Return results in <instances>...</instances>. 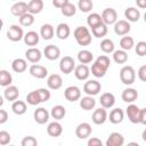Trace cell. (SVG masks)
<instances>
[{"instance_id": "cell-1", "label": "cell", "mask_w": 146, "mask_h": 146, "mask_svg": "<svg viewBox=\"0 0 146 146\" xmlns=\"http://www.w3.org/2000/svg\"><path fill=\"white\" fill-rule=\"evenodd\" d=\"M74 39L79 46H89L91 43V33L86 26H78L73 32Z\"/></svg>"}, {"instance_id": "cell-2", "label": "cell", "mask_w": 146, "mask_h": 146, "mask_svg": "<svg viewBox=\"0 0 146 146\" xmlns=\"http://www.w3.org/2000/svg\"><path fill=\"white\" fill-rule=\"evenodd\" d=\"M120 80L123 84L130 86L136 80V71L132 66L125 65L120 70Z\"/></svg>"}, {"instance_id": "cell-3", "label": "cell", "mask_w": 146, "mask_h": 146, "mask_svg": "<svg viewBox=\"0 0 146 146\" xmlns=\"http://www.w3.org/2000/svg\"><path fill=\"white\" fill-rule=\"evenodd\" d=\"M7 38H8V40H10L13 42L21 41L22 39H24L23 29L19 25H16V24L10 25L9 29H8V31H7Z\"/></svg>"}, {"instance_id": "cell-4", "label": "cell", "mask_w": 146, "mask_h": 146, "mask_svg": "<svg viewBox=\"0 0 146 146\" xmlns=\"http://www.w3.org/2000/svg\"><path fill=\"white\" fill-rule=\"evenodd\" d=\"M75 68V60L71 56H64L59 60V70L64 74H70Z\"/></svg>"}, {"instance_id": "cell-5", "label": "cell", "mask_w": 146, "mask_h": 146, "mask_svg": "<svg viewBox=\"0 0 146 146\" xmlns=\"http://www.w3.org/2000/svg\"><path fill=\"white\" fill-rule=\"evenodd\" d=\"M102 90V84L97 80H88L83 84V92L90 96H96Z\"/></svg>"}, {"instance_id": "cell-6", "label": "cell", "mask_w": 146, "mask_h": 146, "mask_svg": "<svg viewBox=\"0 0 146 146\" xmlns=\"http://www.w3.org/2000/svg\"><path fill=\"white\" fill-rule=\"evenodd\" d=\"M91 120L95 124L97 125H100V124H104L106 122V120H108V114H107V111L106 108L104 107H99V108H96L91 115Z\"/></svg>"}, {"instance_id": "cell-7", "label": "cell", "mask_w": 146, "mask_h": 146, "mask_svg": "<svg viewBox=\"0 0 146 146\" xmlns=\"http://www.w3.org/2000/svg\"><path fill=\"white\" fill-rule=\"evenodd\" d=\"M131 30V26H130V23L127 21V19H120V21H116L115 24H114V32L116 35H120V36H123V35H127Z\"/></svg>"}, {"instance_id": "cell-8", "label": "cell", "mask_w": 146, "mask_h": 146, "mask_svg": "<svg viewBox=\"0 0 146 146\" xmlns=\"http://www.w3.org/2000/svg\"><path fill=\"white\" fill-rule=\"evenodd\" d=\"M125 114L131 123H139V116H140V108L135 104H129L125 108Z\"/></svg>"}, {"instance_id": "cell-9", "label": "cell", "mask_w": 146, "mask_h": 146, "mask_svg": "<svg viewBox=\"0 0 146 146\" xmlns=\"http://www.w3.org/2000/svg\"><path fill=\"white\" fill-rule=\"evenodd\" d=\"M92 132V128L88 122H82L76 125L75 128V136L79 139H86L88 138Z\"/></svg>"}, {"instance_id": "cell-10", "label": "cell", "mask_w": 146, "mask_h": 146, "mask_svg": "<svg viewBox=\"0 0 146 146\" xmlns=\"http://www.w3.org/2000/svg\"><path fill=\"white\" fill-rule=\"evenodd\" d=\"M64 97L68 102H76L81 98V90L76 86H70L64 90Z\"/></svg>"}, {"instance_id": "cell-11", "label": "cell", "mask_w": 146, "mask_h": 146, "mask_svg": "<svg viewBox=\"0 0 146 146\" xmlns=\"http://www.w3.org/2000/svg\"><path fill=\"white\" fill-rule=\"evenodd\" d=\"M102 18L106 25L115 24V22L117 21V13L114 8H106L102 13Z\"/></svg>"}, {"instance_id": "cell-12", "label": "cell", "mask_w": 146, "mask_h": 146, "mask_svg": "<svg viewBox=\"0 0 146 146\" xmlns=\"http://www.w3.org/2000/svg\"><path fill=\"white\" fill-rule=\"evenodd\" d=\"M43 56L49 60H56L60 56V49L55 44H48L43 49Z\"/></svg>"}, {"instance_id": "cell-13", "label": "cell", "mask_w": 146, "mask_h": 146, "mask_svg": "<svg viewBox=\"0 0 146 146\" xmlns=\"http://www.w3.org/2000/svg\"><path fill=\"white\" fill-rule=\"evenodd\" d=\"M25 58H26L30 63L36 64V63H39V62L41 60V58H42V52H41L40 49L34 48V47H31V48H29V49L25 51Z\"/></svg>"}, {"instance_id": "cell-14", "label": "cell", "mask_w": 146, "mask_h": 146, "mask_svg": "<svg viewBox=\"0 0 146 146\" xmlns=\"http://www.w3.org/2000/svg\"><path fill=\"white\" fill-rule=\"evenodd\" d=\"M29 72L35 79H44L48 75V70L43 65H40V64H33V65H31Z\"/></svg>"}, {"instance_id": "cell-15", "label": "cell", "mask_w": 146, "mask_h": 146, "mask_svg": "<svg viewBox=\"0 0 146 146\" xmlns=\"http://www.w3.org/2000/svg\"><path fill=\"white\" fill-rule=\"evenodd\" d=\"M74 75H75V78L78 79V80H80V81H84V80H87L88 78H89V75H90V68L86 65V64H79V65H76L75 66V68H74Z\"/></svg>"}, {"instance_id": "cell-16", "label": "cell", "mask_w": 146, "mask_h": 146, "mask_svg": "<svg viewBox=\"0 0 146 146\" xmlns=\"http://www.w3.org/2000/svg\"><path fill=\"white\" fill-rule=\"evenodd\" d=\"M34 121L38 123V124H44L48 122L49 120V116H50V113L44 108V107H39L34 111Z\"/></svg>"}, {"instance_id": "cell-17", "label": "cell", "mask_w": 146, "mask_h": 146, "mask_svg": "<svg viewBox=\"0 0 146 146\" xmlns=\"http://www.w3.org/2000/svg\"><path fill=\"white\" fill-rule=\"evenodd\" d=\"M10 13H11V15H14V16H16V17L23 16L24 14L29 13V10H27V3L24 2V1L15 2V3L10 7Z\"/></svg>"}, {"instance_id": "cell-18", "label": "cell", "mask_w": 146, "mask_h": 146, "mask_svg": "<svg viewBox=\"0 0 146 146\" xmlns=\"http://www.w3.org/2000/svg\"><path fill=\"white\" fill-rule=\"evenodd\" d=\"M47 86L51 90H58L63 86V79L59 74H50L47 79Z\"/></svg>"}, {"instance_id": "cell-19", "label": "cell", "mask_w": 146, "mask_h": 146, "mask_svg": "<svg viewBox=\"0 0 146 146\" xmlns=\"http://www.w3.org/2000/svg\"><path fill=\"white\" fill-rule=\"evenodd\" d=\"M47 133L50 136V137H59L62 133H63V125L57 121H52L48 124L47 127Z\"/></svg>"}, {"instance_id": "cell-20", "label": "cell", "mask_w": 146, "mask_h": 146, "mask_svg": "<svg viewBox=\"0 0 146 146\" xmlns=\"http://www.w3.org/2000/svg\"><path fill=\"white\" fill-rule=\"evenodd\" d=\"M124 144V137L120 132H112L110 133L105 145L106 146H122Z\"/></svg>"}, {"instance_id": "cell-21", "label": "cell", "mask_w": 146, "mask_h": 146, "mask_svg": "<svg viewBox=\"0 0 146 146\" xmlns=\"http://www.w3.org/2000/svg\"><path fill=\"white\" fill-rule=\"evenodd\" d=\"M3 97L8 102H15L19 97V90H18V88L16 86H11V84L8 86V87H6V89L3 91Z\"/></svg>"}, {"instance_id": "cell-22", "label": "cell", "mask_w": 146, "mask_h": 146, "mask_svg": "<svg viewBox=\"0 0 146 146\" xmlns=\"http://www.w3.org/2000/svg\"><path fill=\"white\" fill-rule=\"evenodd\" d=\"M99 103H100L102 107H104L106 110L111 108L115 104V96L112 92H104L99 98Z\"/></svg>"}, {"instance_id": "cell-23", "label": "cell", "mask_w": 146, "mask_h": 146, "mask_svg": "<svg viewBox=\"0 0 146 146\" xmlns=\"http://www.w3.org/2000/svg\"><path fill=\"white\" fill-rule=\"evenodd\" d=\"M121 98H122L123 102L131 104L135 100H137V98H138V91L135 88H127V89H124L122 91Z\"/></svg>"}, {"instance_id": "cell-24", "label": "cell", "mask_w": 146, "mask_h": 146, "mask_svg": "<svg viewBox=\"0 0 146 146\" xmlns=\"http://www.w3.org/2000/svg\"><path fill=\"white\" fill-rule=\"evenodd\" d=\"M71 34V29L66 23H59L56 27V36L60 40H66Z\"/></svg>"}, {"instance_id": "cell-25", "label": "cell", "mask_w": 146, "mask_h": 146, "mask_svg": "<svg viewBox=\"0 0 146 146\" xmlns=\"http://www.w3.org/2000/svg\"><path fill=\"white\" fill-rule=\"evenodd\" d=\"M123 119H124V112H123L121 108L116 107V108H113V110L110 112L108 120H110L111 123H113V124H119V123H121V122L123 121Z\"/></svg>"}, {"instance_id": "cell-26", "label": "cell", "mask_w": 146, "mask_h": 146, "mask_svg": "<svg viewBox=\"0 0 146 146\" xmlns=\"http://www.w3.org/2000/svg\"><path fill=\"white\" fill-rule=\"evenodd\" d=\"M96 106V99L94 98V96L87 95L82 98H80V107L84 111H91L94 110Z\"/></svg>"}, {"instance_id": "cell-27", "label": "cell", "mask_w": 146, "mask_h": 146, "mask_svg": "<svg viewBox=\"0 0 146 146\" xmlns=\"http://www.w3.org/2000/svg\"><path fill=\"white\" fill-rule=\"evenodd\" d=\"M24 43L26 46H30V47H34L39 43V40H40V35L35 32V31H29L27 33L24 34Z\"/></svg>"}, {"instance_id": "cell-28", "label": "cell", "mask_w": 146, "mask_h": 146, "mask_svg": "<svg viewBox=\"0 0 146 146\" xmlns=\"http://www.w3.org/2000/svg\"><path fill=\"white\" fill-rule=\"evenodd\" d=\"M11 68L16 73H23L27 68V62L24 58H15L11 62Z\"/></svg>"}, {"instance_id": "cell-29", "label": "cell", "mask_w": 146, "mask_h": 146, "mask_svg": "<svg viewBox=\"0 0 146 146\" xmlns=\"http://www.w3.org/2000/svg\"><path fill=\"white\" fill-rule=\"evenodd\" d=\"M124 16L128 22H138L140 18V11L135 7H128L124 10Z\"/></svg>"}, {"instance_id": "cell-30", "label": "cell", "mask_w": 146, "mask_h": 146, "mask_svg": "<svg viewBox=\"0 0 146 146\" xmlns=\"http://www.w3.org/2000/svg\"><path fill=\"white\" fill-rule=\"evenodd\" d=\"M55 34V29L51 24H43L40 29V36L43 40H50L54 38Z\"/></svg>"}, {"instance_id": "cell-31", "label": "cell", "mask_w": 146, "mask_h": 146, "mask_svg": "<svg viewBox=\"0 0 146 146\" xmlns=\"http://www.w3.org/2000/svg\"><path fill=\"white\" fill-rule=\"evenodd\" d=\"M66 115V110L63 105H55L52 106L51 111H50V116L57 121L64 119V116Z\"/></svg>"}, {"instance_id": "cell-32", "label": "cell", "mask_w": 146, "mask_h": 146, "mask_svg": "<svg viewBox=\"0 0 146 146\" xmlns=\"http://www.w3.org/2000/svg\"><path fill=\"white\" fill-rule=\"evenodd\" d=\"M43 6L44 5H43L42 0H31L27 3V10H29V13L35 15V14H39L42 11Z\"/></svg>"}, {"instance_id": "cell-33", "label": "cell", "mask_w": 146, "mask_h": 146, "mask_svg": "<svg viewBox=\"0 0 146 146\" xmlns=\"http://www.w3.org/2000/svg\"><path fill=\"white\" fill-rule=\"evenodd\" d=\"M94 59V54L88 49H82L78 52V60L81 64H89Z\"/></svg>"}, {"instance_id": "cell-34", "label": "cell", "mask_w": 146, "mask_h": 146, "mask_svg": "<svg viewBox=\"0 0 146 146\" xmlns=\"http://www.w3.org/2000/svg\"><path fill=\"white\" fill-rule=\"evenodd\" d=\"M26 110H27L26 103L23 102V100H17V99H16V100L13 102V104H11V111H13L16 115H23V114H25Z\"/></svg>"}, {"instance_id": "cell-35", "label": "cell", "mask_w": 146, "mask_h": 146, "mask_svg": "<svg viewBox=\"0 0 146 146\" xmlns=\"http://www.w3.org/2000/svg\"><path fill=\"white\" fill-rule=\"evenodd\" d=\"M107 32H108V29H107V25L104 22L91 29V33L96 38H104L107 34Z\"/></svg>"}, {"instance_id": "cell-36", "label": "cell", "mask_w": 146, "mask_h": 146, "mask_svg": "<svg viewBox=\"0 0 146 146\" xmlns=\"http://www.w3.org/2000/svg\"><path fill=\"white\" fill-rule=\"evenodd\" d=\"M100 23H103V18H102V15L97 14V13H91L90 15H88L87 17V24L90 29L99 25Z\"/></svg>"}, {"instance_id": "cell-37", "label": "cell", "mask_w": 146, "mask_h": 146, "mask_svg": "<svg viewBox=\"0 0 146 146\" xmlns=\"http://www.w3.org/2000/svg\"><path fill=\"white\" fill-rule=\"evenodd\" d=\"M120 47H121V49H123L125 51L132 49L135 47V40H133V38L132 36H129L128 34L127 35H123L121 38V40H120Z\"/></svg>"}, {"instance_id": "cell-38", "label": "cell", "mask_w": 146, "mask_h": 146, "mask_svg": "<svg viewBox=\"0 0 146 146\" xmlns=\"http://www.w3.org/2000/svg\"><path fill=\"white\" fill-rule=\"evenodd\" d=\"M113 60L116 64H124L128 60V54H127V51L123 50V49L114 50L113 51Z\"/></svg>"}, {"instance_id": "cell-39", "label": "cell", "mask_w": 146, "mask_h": 146, "mask_svg": "<svg viewBox=\"0 0 146 146\" xmlns=\"http://www.w3.org/2000/svg\"><path fill=\"white\" fill-rule=\"evenodd\" d=\"M13 82V76L7 70H0V86L1 87H8Z\"/></svg>"}, {"instance_id": "cell-40", "label": "cell", "mask_w": 146, "mask_h": 146, "mask_svg": "<svg viewBox=\"0 0 146 146\" xmlns=\"http://www.w3.org/2000/svg\"><path fill=\"white\" fill-rule=\"evenodd\" d=\"M26 103L29 105H32V106H35V105L42 103L38 90H33V91H31V92H29L26 95Z\"/></svg>"}, {"instance_id": "cell-41", "label": "cell", "mask_w": 146, "mask_h": 146, "mask_svg": "<svg viewBox=\"0 0 146 146\" xmlns=\"http://www.w3.org/2000/svg\"><path fill=\"white\" fill-rule=\"evenodd\" d=\"M100 50L103 51V52H105V54H111V52H113L114 51V42L111 40V39H103L102 40V42H100Z\"/></svg>"}, {"instance_id": "cell-42", "label": "cell", "mask_w": 146, "mask_h": 146, "mask_svg": "<svg viewBox=\"0 0 146 146\" xmlns=\"http://www.w3.org/2000/svg\"><path fill=\"white\" fill-rule=\"evenodd\" d=\"M18 21H19V25L21 26H24V27L31 26L34 23V15L31 14V13H26L23 16L18 17Z\"/></svg>"}, {"instance_id": "cell-43", "label": "cell", "mask_w": 146, "mask_h": 146, "mask_svg": "<svg viewBox=\"0 0 146 146\" xmlns=\"http://www.w3.org/2000/svg\"><path fill=\"white\" fill-rule=\"evenodd\" d=\"M106 72H107V70L104 68L103 66H100L99 64H97L96 62L91 66V74L94 76H96V78H103V76H105Z\"/></svg>"}, {"instance_id": "cell-44", "label": "cell", "mask_w": 146, "mask_h": 146, "mask_svg": "<svg viewBox=\"0 0 146 146\" xmlns=\"http://www.w3.org/2000/svg\"><path fill=\"white\" fill-rule=\"evenodd\" d=\"M60 11H62V14H63L64 16H66V17H72V16H74L75 13H76V7H75L73 3L68 2V3H66L64 7L60 8Z\"/></svg>"}, {"instance_id": "cell-45", "label": "cell", "mask_w": 146, "mask_h": 146, "mask_svg": "<svg viewBox=\"0 0 146 146\" xmlns=\"http://www.w3.org/2000/svg\"><path fill=\"white\" fill-rule=\"evenodd\" d=\"M78 8L82 13H89L94 8V2H92V0H79Z\"/></svg>"}, {"instance_id": "cell-46", "label": "cell", "mask_w": 146, "mask_h": 146, "mask_svg": "<svg viewBox=\"0 0 146 146\" xmlns=\"http://www.w3.org/2000/svg\"><path fill=\"white\" fill-rule=\"evenodd\" d=\"M135 51L140 57L146 56V41H139V42H137V44H135Z\"/></svg>"}, {"instance_id": "cell-47", "label": "cell", "mask_w": 146, "mask_h": 146, "mask_svg": "<svg viewBox=\"0 0 146 146\" xmlns=\"http://www.w3.org/2000/svg\"><path fill=\"white\" fill-rule=\"evenodd\" d=\"M95 62H96L97 64H99L100 66H103L104 68H106V70H108V67H110V65H111V59H110L106 55H100V56H98Z\"/></svg>"}, {"instance_id": "cell-48", "label": "cell", "mask_w": 146, "mask_h": 146, "mask_svg": "<svg viewBox=\"0 0 146 146\" xmlns=\"http://www.w3.org/2000/svg\"><path fill=\"white\" fill-rule=\"evenodd\" d=\"M22 146H36L38 145V140L33 137V136H26L22 139L21 141Z\"/></svg>"}, {"instance_id": "cell-49", "label": "cell", "mask_w": 146, "mask_h": 146, "mask_svg": "<svg viewBox=\"0 0 146 146\" xmlns=\"http://www.w3.org/2000/svg\"><path fill=\"white\" fill-rule=\"evenodd\" d=\"M36 90H38V92L40 95V98H41V102L42 103H46V102H48L50 99V96L51 95H50V91L48 89H46V88H39Z\"/></svg>"}, {"instance_id": "cell-50", "label": "cell", "mask_w": 146, "mask_h": 146, "mask_svg": "<svg viewBox=\"0 0 146 146\" xmlns=\"http://www.w3.org/2000/svg\"><path fill=\"white\" fill-rule=\"evenodd\" d=\"M11 140V137H10V133L5 131V130H1L0 131V145L1 146H5L7 144H9Z\"/></svg>"}, {"instance_id": "cell-51", "label": "cell", "mask_w": 146, "mask_h": 146, "mask_svg": "<svg viewBox=\"0 0 146 146\" xmlns=\"http://www.w3.org/2000/svg\"><path fill=\"white\" fill-rule=\"evenodd\" d=\"M137 75H138V79L143 82H146V65H143L139 67L138 72H137Z\"/></svg>"}, {"instance_id": "cell-52", "label": "cell", "mask_w": 146, "mask_h": 146, "mask_svg": "<svg viewBox=\"0 0 146 146\" xmlns=\"http://www.w3.org/2000/svg\"><path fill=\"white\" fill-rule=\"evenodd\" d=\"M102 145H103L102 140L97 137H92L88 140V146H102Z\"/></svg>"}, {"instance_id": "cell-53", "label": "cell", "mask_w": 146, "mask_h": 146, "mask_svg": "<svg viewBox=\"0 0 146 146\" xmlns=\"http://www.w3.org/2000/svg\"><path fill=\"white\" fill-rule=\"evenodd\" d=\"M68 2H70L68 0H52V6L56 7V8H58V9H60L62 7H64Z\"/></svg>"}, {"instance_id": "cell-54", "label": "cell", "mask_w": 146, "mask_h": 146, "mask_svg": "<svg viewBox=\"0 0 146 146\" xmlns=\"http://www.w3.org/2000/svg\"><path fill=\"white\" fill-rule=\"evenodd\" d=\"M139 123L146 125V107L140 108V116H139Z\"/></svg>"}, {"instance_id": "cell-55", "label": "cell", "mask_w": 146, "mask_h": 146, "mask_svg": "<svg viewBox=\"0 0 146 146\" xmlns=\"http://www.w3.org/2000/svg\"><path fill=\"white\" fill-rule=\"evenodd\" d=\"M8 120V113L6 110H0V124H3Z\"/></svg>"}, {"instance_id": "cell-56", "label": "cell", "mask_w": 146, "mask_h": 146, "mask_svg": "<svg viewBox=\"0 0 146 146\" xmlns=\"http://www.w3.org/2000/svg\"><path fill=\"white\" fill-rule=\"evenodd\" d=\"M136 5L140 9H146V0H136Z\"/></svg>"}, {"instance_id": "cell-57", "label": "cell", "mask_w": 146, "mask_h": 146, "mask_svg": "<svg viewBox=\"0 0 146 146\" xmlns=\"http://www.w3.org/2000/svg\"><path fill=\"white\" fill-rule=\"evenodd\" d=\"M141 138H143V140H144V141H146V129L141 132Z\"/></svg>"}, {"instance_id": "cell-58", "label": "cell", "mask_w": 146, "mask_h": 146, "mask_svg": "<svg viewBox=\"0 0 146 146\" xmlns=\"http://www.w3.org/2000/svg\"><path fill=\"white\" fill-rule=\"evenodd\" d=\"M129 145H136V146H138V143H129Z\"/></svg>"}, {"instance_id": "cell-59", "label": "cell", "mask_w": 146, "mask_h": 146, "mask_svg": "<svg viewBox=\"0 0 146 146\" xmlns=\"http://www.w3.org/2000/svg\"><path fill=\"white\" fill-rule=\"evenodd\" d=\"M144 22L146 23V11H145V14H144Z\"/></svg>"}]
</instances>
